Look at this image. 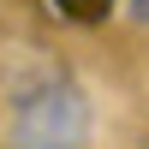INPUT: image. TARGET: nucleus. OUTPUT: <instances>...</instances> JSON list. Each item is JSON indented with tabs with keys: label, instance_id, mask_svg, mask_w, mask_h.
Segmentation results:
<instances>
[{
	"label": "nucleus",
	"instance_id": "obj_3",
	"mask_svg": "<svg viewBox=\"0 0 149 149\" xmlns=\"http://www.w3.org/2000/svg\"><path fill=\"white\" fill-rule=\"evenodd\" d=\"M131 12H137V18H143V24H149V0H131Z\"/></svg>",
	"mask_w": 149,
	"mask_h": 149
},
{
	"label": "nucleus",
	"instance_id": "obj_2",
	"mask_svg": "<svg viewBox=\"0 0 149 149\" xmlns=\"http://www.w3.org/2000/svg\"><path fill=\"white\" fill-rule=\"evenodd\" d=\"M54 12H66V18H78V24H102L107 12H113V0H54Z\"/></svg>",
	"mask_w": 149,
	"mask_h": 149
},
{
	"label": "nucleus",
	"instance_id": "obj_1",
	"mask_svg": "<svg viewBox=\"0 0 149 149\" xmlns=\"http://www.w3.org/2000/svg\"><path fill=\"white\" fill-rule=\"evenodd\" d=\"M90 143V102L78 84L42 78L18 90L6 119V149H84Z\"/></svg>",
	"mask_w": 149,
	"mask_h": 149
}]
</instances>
